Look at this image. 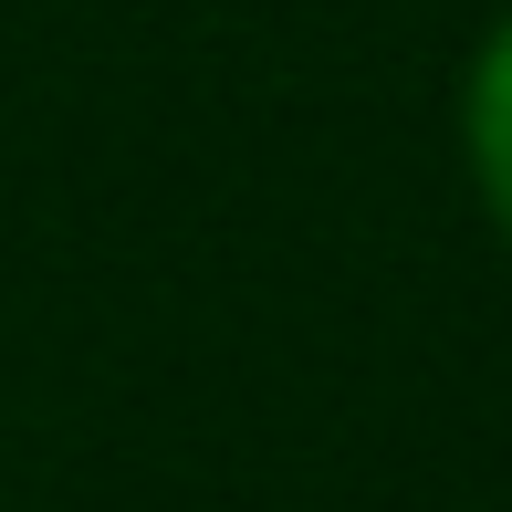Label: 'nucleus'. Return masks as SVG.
Segmentation results:
<instances>
[{"instance_id":"f257e3e1","label":"nucleus","mask_w":512,"mask_h":512,"mask_svg":"<svg viewBox=\"0 0 512 512\" xmlns=\"http://www.w3.org/2000/svg\"><path fill=\"white\" fill-rule=\"evenodd\" d=\"M460 168H471L492 241L512 251V11H492V32L460 63Z\"/></svg>"}]
</instances>
